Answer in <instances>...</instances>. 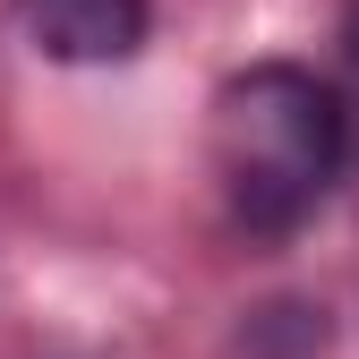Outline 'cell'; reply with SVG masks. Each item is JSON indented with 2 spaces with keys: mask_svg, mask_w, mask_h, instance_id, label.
<instances>
[{
  "mask_svg": "<svg viewBox=\"0 0 359 359\" xmlns=\"http://www.w3.org/2000/svg\"><path fill=\"white\" fill-rule=\"evenodd\" d=\"M342 103L334 86H317L291 60H257L240 77H222L205 146H214V180L248 231H291L325 205L334 171H342Z\"/></svg>",
  "mask_w": 359,
  "mask_h": 359,
  "instance_id": "obj_1",
  "label": "cell"
},
{
  "mask_svg": "<svg viewBox=\"0 0 359 359\" xmlns=\"http://www.w3.org/2000/svg\"><path fill=\"white\" fill-rule=\"evenodd\" d=\"M18 26L43 60L103 69L146 43V0H18Z\"/></svg>",
  "mask_w": 359,
  "mask_h": 359,
  "instance_id": "obj_2",
  "label": "cell"
},
{
  "mask_svg": "<svg viewBox=\"0 0 359 359\" xmlns=\"http://www.w3.org/2000/svg\"><path fill=\"white\" fill-rule=\"evenodd\" d=\"M351 60H359V9H351Z\"/></svg>",
  "mask_w": 359,
  "mask_h": 359,
  "instance_id": "obj_3",
  "label": "cell"
}]
</instances>
